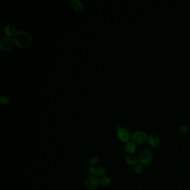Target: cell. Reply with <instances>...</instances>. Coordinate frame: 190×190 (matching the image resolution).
<instances>
[{"label": "cell", "mask_w": 190, "mask_h": 190, "mask_svg": "<svg viewBox=\"0 0 190 190\" xmlns=\"http://www.w3.org/2000/svg\"><path fill=\"white\" fill-rule=\"evenodd\" d=\"M15 44L20 49H26L32 42V37L29 33L20 31L16 34L14 38Z\"/></svg>", "instance_id": "cell-1"}, {"label": "cell", "mask_w": 190, "mask_h": 190, "mask_svg": "<svg viewBox=\"0 0 190 190\" xmlns=\"http://www.w3.org/2000/svg\"><path fill=\"white\" fill-rule=\"evenodd\" d=\"M138 163L143 166H150L153 162L155 156L152 151L148 150H145L140 152L137 156Z\"/></svg>", "instance_id": "cell-2"}, {"label": "cell", "mask_w": 190, "mask_h": 190, "mask_svg": "<svg viewBox=\"0 0 190 190\" xmlns=\"http://www.w3.org/2000/svg\"><path fill=\"white\" fill-rule=\"evenodd\" d=\"M148 136V135L145 132L138 130L133 134L131 140L136 145H142L147 142Z\"/></svg>", "instance_id": "cell-3"}, {"label": "cell", "mask_w": 190, "mask_h": 190, "mask_svg": "<svg viewBox=\"0 0 190 190\" xmlns=\"http://www.w3.org/2000/svg\"><path fill=\"white\" fill-rule=\"evenodd\" d=\"M85 185L89 190H96L100 185L99 178L97 176H89L85 179Z\"/></svg>", "instance_id": "cell-4"}, {"label": "cell", "mask_w": 190, "mask_h": 190, "mask_svg": "<svg viewBox=\"0 0 190 190\" xmlns=\"http://www.w3.org/2000/svg\"><path fill=\"white\" fill-rule=\"evenodd\" d=\"M117 136L118 139L120 140L121 142L126 143L130 141L132 138V135L130 133L127 129L125 128H121L117 130Z\"/></svg>", "instance_id": "cell-5"}, {"label": "cell", "mask_w": 190, "mask_h": 190, "mask_svg": "<svg viewBox=\"0 0 190 190\" xmlns=\"http://www.w3.org/2000/svg\"><path fill=\"white\" fill-rule=\"evenodd\" d=\"M15 41L9 36L3 38L0 42V48L3 51H8L13 47Z\"/></svg>", "instance_id": "cell-6"}, {"label": "cell", "mask_w": 190, "mask_h": 190, "mask_svg": "<svg viewBox=\"0 0 190 190\" xmlns=\"http://www.w3.org/2000/svg\"><path fill=\"white\" fill-rule=\"evenodd\" d=\"M147 143L151 147H158L161 145L160 138L157 135L152 134L148 136Z\"/></svg>", "instance_id": "cell-7"}, {"label": "cell", "mask_w": 190, "mask_h": 190, "mask_svg": "<svg viewBox=\"0 0 190 190\" xmlns=\"http://www.w3.org/2000/svg\"><path fill=\"white\" fill-rule=\"evenodd\" d=\"M137 148V145L132 141H129L126 143L124 147V150L128 155H132L136 152Z\"/></svg>", "instance_id": "cell-8"}, {"label": "cell", "mask_w": 190, "mask_h": 190, "mask_svg": "<svg viewBox=\"0 0 190 190\" xmlns=\"http://www.w3.org/2000/svg\"><path fill=\"white\" fill-rule=\"evenodd\" d=\"M125 162L128 165L134 167L138 163L137 157H136L135 155H128L125 157Z\"/></svg>", "instance_id": "cell-9"}, {"label": "cell", "mask_w": 190, "mask_h": 190, "mask_svg": "<svg viewBox=\"0 0 190 190\" xmlns=\"http://www.w3.org/2000/svg\"><path fill=\"white\" fill-rule=\"evenodd\" d=\"M4 33L8 36H12L16 33V28L12 25H6L4 28Z\"/></svg>", "instance_id": "cell-10"}, {"label": "cell", "mask_w": 190, "mask_h": 190, "mask_svg": "<svg viewBox=\"0 0 190 190\" xmlns=\"http://www.w3.org/2000/svg\"><path fill=\"white\" fill-rule=\"evenodd\" d=\"M71 7L73 8L74 10L81 11L83 9V5L82 2H80L79 0H73L71 3Z\"/></svg>", "instance_id": "cell-11"}, {"label": "cell", "mask_w": 190, "mask_h": 190, "mask_svg": "<svg viewBox=\"0 0 190 190\" xmlns=\"http://www.w3.org/2000/svg\"><path fill=\"white\" fill-rule=\"evenodd\" d=\"M111 182H112V181H111L110 178L108 176H105L99 178V182H100V185L104 186V187L110 185Z\"/></svg>", "instance_id": "cell-12"}, {"label": "cell", "mask_w": 190, "mask_h": 190, "mask_svg": "<svg viewBox=\"0 0 190 190\" xmlns=\"http://www.w3.org/2000/svg\"><path fill=\"white\" fill-rule=\"evenodd\" d=\"M107 173V171L106 169L103 166H99L97 168V173H96V176L100 178L103 177L104 176L106 175Z\"/></svg>", "instance_id": "cell-13"}, {"label": "cell", "mask_w": 190, "mask_h": 190, "mask_svg": "<svg viewBox=\"0 0 190 190\" xmlns=\"http://www.w3.org/2000/svg\"><path fill=\"white\" fill-rule=\"evenodd\" d=\"M143 169H144L143 166L138 163L133 167V172L136 175H140L143 172Z\"/></svg>", "instance_id": "cell-14"}, {"label": "cell", "mask_w": 190, "mask_h": 190, "mask_svg": "<svg viewBox=\"0 0 190 190\" xmlns=\"http://www.w3.org/2000/svg\"><path fill=\"white\" fill-rule=\"evenodd\" d=\"M179 130L181 133L182 134H185L188 132V131L189 130V128L188 127L187 125H185V124H182V125H181L179 128Z\"/></svg>", "instance_id": "cell-15"}, {"label": "cell", "mask_w": 190, "mask_h": 190, "mask_svg": "<svg viewBox=\"0 0 190 190\" xmlns=\"http://www.w3.org/2000/svg\"><path fill=\"white\" fill-rule=\"evenodd\" d=\"M9 101H10V99L7 96H3L0 99V103L3 105H5V104H8Z\"/></svg>", "instance_id": "cell-16"}, {"label": "cell", "mask_w": 190, "mask_h": 190, "mask_svg": "<svg viewBox=\"0 0 190 190\" xmlns=\"http://www.w3.org/2000/svg\"><path fill=\"white\" fill-rule=\"evenodd\" d=\"M99 158L97 157H96V156H93V157H92L90 158V159H89V163H90V165H96L97 163H98L99 162Z\"/></svg>", "instance_id": "cell-17"}, {"label": "cell", "mask_w": 190, "mask_h": 190, "mask_svg": "<svg viewBox=\"0 0 190 190\" xmlns=\"http://www.w3.org/2000/svg\"><path fill=\"white\" fill-rule=\"evenodd\" d=\"M88 171H89V173H90V175L96 176L97 168H95L93 166H91V167L89 168Z\"/></svg>", "instance_id": "cell-18"}, {"label": "cell", "mask_w": 190, "mask_h": 190, "mask_svg": "<svg viewBox=\"0 0 190 190\" xmlns=\"http://www.w3.org/2000/svg\"><path fill=\"white\" fill-rule=\"evenodd\" d=\"M189 129H190V128H189Z\"/></svg>", "instance_id": "cell-19"}]
</instances>
